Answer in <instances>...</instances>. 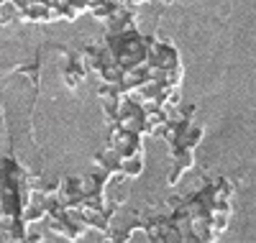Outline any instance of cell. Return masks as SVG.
Masks as SVG:
<instances>
[{"label": "cell", "mask_w": 256, "mask_h": 243, "mask_svg": "<svg viewBox=\"0 0 256 243\" xmlns=\"http://www.w3.org/2000/svg\"><path fill=\"white\" fill-rule=\"evenodd\" d=\"M120 172L126 176H138L144 172V154H138V156H131V159H123L120 162Z\"/></svg>", "instance_id": "cell-1"}, {"label": "cell", "mask_w": 256, "mask_h": 243, "mask_svg": "<svg viewBox=\"0 0 256 243\" xmlns=\"http://www.w3.org/2000/svg\"><path fill=\"white\" fill-rule=\"evenodd\" d=\"M44 240V236H41L38 230H34V226H28V233H26V243H41Z\"/></svg>", "instance_id": "cell-2"}]
</instances>
